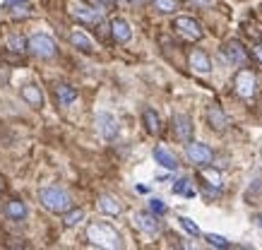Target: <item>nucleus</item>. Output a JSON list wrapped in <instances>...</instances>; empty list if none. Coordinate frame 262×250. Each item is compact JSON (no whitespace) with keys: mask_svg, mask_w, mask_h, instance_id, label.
<instances>
[{"mask_svg":"<svg viewBox=\"0 0 262 250\" xmlns=\"http://www.w3.org/2000/svg\"><path fill=\"white\" fill-rule=\"evenodd\" d=\"M200 176L207 178V180H209V186L222 188V176H219L216 171H209V169H205V166H202V173H200Z\"/></svg>","mask_w":262,"mask_h":250,"instance_id":"nucleus-24","label":"nucleus"},{"mask_svg":"<svg viewBox=\"0 0 262 250\" xmlns=\"http://www.w3.org/2000/svg\"><path fill=\"white\" fill-rule=\"evenodd\" d=\"M178 221H181V226L188 231L190 236H200V226L192 221V219H188V217H178Z\"/></svg>","mask_w":262,"mask_h":250,"instance_id":"nucleus-26","label":"nucleus"},{"mask_svg":"<svg viewBox=\"0 0 262 250\" xmlns=\"http://www.w3.org/2000/svg\"><path fill=\"white\" fill-rule=\"evenodd\" d=\"M185 156H188L192 164H198V166H209L212 159H214V152L207 145H202V142H192L190 140V142L185 145Z\"/></svg>","mask_w":262,"mask_h":250,"instance_id":"nucleus-4","label":"nucleus"},{"mask_svg":"<svg viewBox=\"0 0 262 250\" xmlns=\"http://www.w3.org/2000/svg\"><path fill=\"white\" fill-rule=\"evenodd\" d=\"M255 221H257V226L262 229V214H257V217H255Z\"/></svg>","mask_w":262,"mask_h":250,"instance_id":"nucleus-33","label":"nucleus"},{"mask_svg":"<svg viewBox=\"0 0 262 250\" xmlns=\"http://www.w3.org/2000/svg\"><path fill=\"white\" fill-rule=\"evenodd\" d=\"M87 238L92 245H99V248H120V245H123L118 231H116L111 224H106V221H94V224H89Z\"/></svg>","mask_w":262,"mask_h":250,"instance_id":"nucleus-1","label":"nucleus"},{"mask_svg":"<svg viewBox=\"0 0 262 250\" xmlns=\"http://www.w3.org/2000/svg\"><path fill=\"white\" fill-rule=\"evenodd\" d=\"M154 159H157V164H161V166H164V169H168V171L178 169V162H176V156L168 152L166 147H157V149H154Z\"/></svg>","mask_w":262,"mask_h":250,"instance_id":"nucleus-17","label":"nucleus"},{"mask_svg":"<svg viewBox=\"0 0 262 250\" xmlns=\"http://www.w3.org/2000/svg\"><path fill=\"white\" fill-rule=\"evenodd\" d=\"M192 5H200V8H207V5H212L214 0H190Z\"/></svg>","mask_w":262,"mask_h":250,"instance_id":"nucleus-30","label":"nucleus"},{"mask_svg":"<svg viewBox=\"0 0 262 250\" xmlns=\"http://www.w3.org/2000/svg\"><path fill=\"white\" fill-rule=\"evenodd\" d=\"M188 183H190V180H188V178H181V180H176V186H173V193L176 195H188V197H192V190H190V186H188Z\"/></svg>","mask_w":262,"mask_h":250,"instance_id":"nucleus-25","label":"nucleus"},{"mask_svg":"<svg viewBox=\"0 0 262 250\" xmlns=\"http://www.w3.org/2000/svg\"><path fill=\"white\" fill-rule=\"evenodd\" d=\"M22 99L29 106H43V94H41V89L34 87V84H29V87L22 89Z\"/></svg>","mask_w":262,"mask_h":250,"instance_id":"nucleus-20","label":"nucleus"},{"mask_svg":"<svg viewBox=\"0 0 262 250\" xmlns=\"http://www.w3.org/2000/svg\"><path fill=\"white\" fill-rule=\"evenodd\" d=\"M142 121H144V128H147L149 135H157V132H159V116H157L154 108H144Z\"/></svg>","mask_w":262,"mask_h":250,"instance_id":"nucleus-21","label":"nucleus"},{"mask_svg":"<svg viewBox=\"0 0 262 250\" xmlns=\"http://www.w3.org/2000/svg\"><path fill=\"white\" fill-rule=\"evenodd\" d=\"M111 34H113V39L118 41V43H127V41L133 39V29H130V25H127L123 17L111 19Z\"/></svg>","mask_w":262,"mask_h":250,"instance_id":"nucleus-11","label":"nucleus"},{"mask_svg":"<svg viewBox=\"0 0 262 250\" xmlns=\"http://www.w3.org/2000/svg\"><path fill=\"white\" fill-rule=\"evenodd\" d=\"M205 238H207V243H209V245H214V248H229V241H226L224 236H216V234H207Z\"/></svg>","mask_w":262,"mask_h":250,"instance_id":"nucleus-28","label":"nucleus"},{"mask_svg":"<svg viewBox=\"0 0 262 250\" xmlns=\"http://www.w3.org/2000/svg\"><path fill=\"white\" fill-rule=\"evenodd\" d=\"M70 15L75 19H82V22H96L99 19V10H94L92 5L82 3V0H70Z\"/></svg>","mask_w":262,"mask_h":250,"instance_id":"nucleus-9","label":"nucleus"},{"mask_svg":"<svg viewBox=\"0 0 262 250\" xmlns=\"http://www.w3.org/2000/svg\"><path fill=\"white\" fill-rule=\"evenodd\" d=\"M39 202L53 214H65L72 207L70 195L60 190V188H41L39 190Z\"/></svg>","mask_w":262,"mask_h":250,"instance_id":"nucleus-2","label":"nucleus"},{"mask_svg":"<svg viewBox=\"0 0 262 250\" xmlns=\"http://www.w3.org/2000/svg\"><path fill=\"white\" fill-rule=\"evenodd\" d=\"M151 3H154V8L159 12H166V15L176 10V0H151Z\"/></svg>","mask_w":262,"mask_h":250,"instance_id":"nucleus-27","label":"nucleus"},{"mask_svg":"<svg viewBox=\"0 0 262 250\" xmlns=\"http://www.w3.org/2000/svg\"><path fill=\"white\" fill-rule=\"evenodd\" d=\"M173 135L181 140V142H190V138H192L190 116H185V113H176L173 116Z\"/></svg>","mask_w":262,"mask_h":250,"instance_id":"nucleus-10","label":"nucleus"},{"mask_svg":"<svg viewBox=\"0 0 262 250\" xmlns=\"http://www.w3.org/2000/svg\"><path fill=\"white\" fill-rule=\"evenodd\" d=\"M253 53H255V58H257V63L262 65V46H255V51H253Z\"/></svg>","mask_w":262,"mask_h":250,"instance_id":"nucleus-31","label":"nucleus"},{"mask_svg":"<svg viewBox=\"0 0 262 250\" xmlns=\"http://www.w3.org/2000/svg\"><path fill=\"white\" fill-rule=\"evenodd\" d=\"M130 3H135V5H140V3H144V0H130Z\"/></svg>","mask_w":262,"mask_h":250,"instance_id":"nucleus-34","label":"nucleus"},{"mask_svg":"<svg viewBox=\"0 0 262 250\" xmlns=\"http://www.w3.org/2000/svg\"><path fill=\"white\" fill-rule=\"evenodd\" d=\"M29 51H32V56L46 60V58L56 56V43H53V39L46 36V34H34L32 39H29Z\"/></svg>","mask_w":262,"mask_h":250,"instance_id":"nucleus-3","label":"nucleus"},{"mask_svg":"<svg viewBox=\"0 0 262 250\" xmlns=\"http://www.w3.org/2000/svg\"><path fill=\"white\" fill-rule=\"evenodd\" d=\"M149 210H151V214L161 217V214H166V204H164V200L154 197V200H149Z\"/></svg>","mask_w":262,"mask_h":250,"instance_id":"nucleus-29","label":"nucleus"},{"mask_svg":"<svg viewBox=\"0 0 262 250\" xmlns=\"http://www.w3.org/2000/svg\"><path fill=\"white\" fill-rule=\"evenodd\" d=\"M75 99H77V89L75 87H70V84H58L56 87V101L60 106H70Z\"/></svg>","mask_w":262,"mask_h":250,"instance_id":"nucleus-16","label":"nucleus"},{"mask_svg":"<svg viewBox=\"0 0 262 250\" xmlns=\"http://www.w3.org/2000/svg\"><path fill=\"white\" fill-rule=\"evenodd\" d=\"M82 219H84V212H82V210H72V207H70V210L63 214V224L65 226H77Z\"/></svg>","mask_w":262,"mask_h":250,"instance_id":"nucleus-23","label":"nucleus"},{"mask_svg":"<svg viewBox=\"0 0 262 250\" xmlns=\"http://www.w3.org/2000/svg\"><path fill=\"white\" fill-rule=\"evenodd\" d=\"M233 84H236V94H238L241 99H253L255 92H257V77H255L250 70H238Z\"/></svg>","mask_w":262,"mask_h":250,"instance_id":"nucleus-5","label":"nucleus"},{"mask_svg":"<svg viewBox=\"0 0 262 250\" xmlns=\"http://www.w3.org/2000/svg\"><path fill=\"white\" fill-rule=\"evenodd\" d=\"M101 3H103V0H101Z\"/></svg>","mask_w":262,"mask_h":250,"instance_id":"nucleus-35","label":"nucleus"},{"mask_svg":"<svg viewBox=\"0 0 262 250\" xmlns=\"http://www.w3.org/2000/svg\"><path fill=\"white\" fill-rule=\"evenodd\" d=\"M3 212H5L8 219H24L27 217V204H24L22 200H10Z\"/></svg>","mask_w":262,"mask_h":250,"instance_id":"nucleus-19","label":"nucleus"},{"mask_svg":"<svg viewBox=\"0 0 262 250\" xmlns=\"http://www.w3.org/2000/svg\"><path fill=\"white\" fill-rule=\"evenodd\" d=\"M99 210H101L103 214H108V217H118L120 212H123V207H120V202L116 200V197L101 195V197H99Z\"/></svg>","mask_w":262,"mask_h":250,"instance_id":"nucleus-15","label":"nucleus"},{"mask_svg":"<svg viewBox=\"0 0 262 250\" xmlns=\"http://www.w3.org/2000/svg\"><path fill=\"white\" fill-rule=\"evenodd\" d=\"M70 43L75 46V49L84 51V53H92V51H94V43H92V39H89L84 32H80V29L70 34Z\"/></svg>","mask_w":262,"mask_h":250,"instance_id":"nucleus-18","label":"nucleus"},{"mask_svg":"<svg viewBox=\"0 0 262 250\" xmlns=\"http://www.w3.org/2000/svg\"><path fill=\"white\" fill-rule=\"evenodd\" d=\"M222 53H224V58H226L231 65H246L248 63L246 49H243V46H241L236 39L226 41V43H224V49H222Z\"/></svg>","mask_w":262,"mask_h":250,"instance_id":"nucleus-8","label":"nucleus"},{"mask_svg":"<svg viewBox=\"0 0 262 250\" xmlns=\"http://www.w3.org/2000/svg\"><path fill=\"white\" fill-rule=\"evenodd\" d=\"M173 29L178 34H183L185 39H190V41H200L202 39V27H200V22H195L192 17H176V22H173Z\"/></svg>","mask_w":262,"mask_h":250,"instance_id":"nucleus-6","label":"nucleus"},{"mask_svg":"<svg viewBox=\"0 0 262 250\" xmlns=\"http://www.w3.org/2000/svg\"><path fill=\"white\" fill-rule=\"evenodd\" d=\"M188 63H190V67L195 70V73H200V75H207L209 70H212L209 56H207L205 51H192L190 58H188Z\"/></svg>","mask_w":262,"mask_h":250,"instance_id":"nucleus-12","label":"nucleus"},{"mask_svg":"<svg viewBox=\"0 0 262 250\" xmlns=\"http://www.w3.org/2000/svg\"><path fill=\"white\" fill-rule=\"evenodd\" d=\"M135 224L137 229H142L144 234L154 236L157 231H159V221H157V214H147V212H140L135 217Z\"/></svg>","mask_w":262,"mask_h":250,"instance_id":"nucleus-13","label":"nucleus"},{"mask_svg":"<svg viewBox=\"0 0 262 250\" xmlns=\"http://www.w3.org/2000/svg\"><path fill=\"white\" fill-rule=\"evenodd\" d=\"M96 128H99V132H101L103 140H116L118 138V132H120L118 121L113 118L111 113H106V111L96 116Z\"/></svg>","mask_w":262,"mask_h":250,"instance_id":"nucleus-7","label":"nucleus"},{"mask_svg":"<svg viewBox=\"0 0 262 250\" xmlns=\"http://www.w3.org/2000/svg\"><path fill=\"white\" fill-rule=\"evenodd\" d=\"M3 46L10 51H15V53H22V51L29 49V41H24L22 36H17V34H10V36H5Z\"/></svg>","mask_w":262,"mask_h":250,"instance_id":"nucleus-22","label":"nucleus"},{"mask_svg":"<svg viewBox=\"0 0 262 250\" xmlns=\"http://www.w3.org/2000/svg\"><path fill=\"white\" fill-rule=\"evenodd\" d=\"M3 3H5V5H22L24 0H3Z\"/></svg>","mask_w":262,"mask_h":250,"instance_id":"nucleus-32","label":"nucleus"},{"mask_svg":"<svg viewBox=\"0 0 262 250\" xmlns=\"http://www.w3.org/2000/svg\"><path fill=\"white\" fill-rule=\"evenodd\" d=\"M207 121H209V125H212L214 130H224L226 125H229V121H226L224 111L216 104H212L209 108H207Z\"/></svg>","mask_w":262,"mask_h":250,"instance_id":"nucleus-14","label":"nucleus"}]
</instances>
